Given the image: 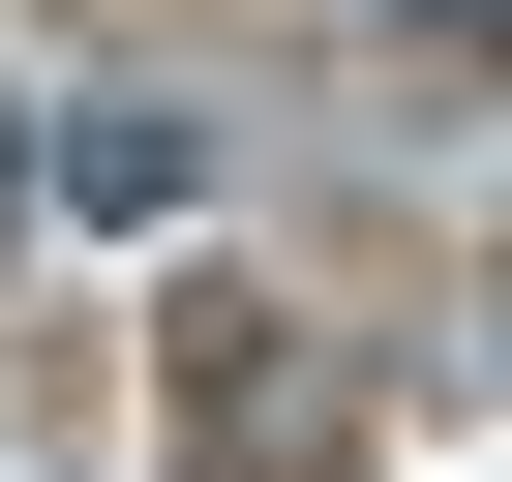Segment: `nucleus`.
<instances>
[{
	"label": "nucleus",
	"instance_id": "f257e3e1",
	"mask_svg": "<svg viewBox=\"0 0 512 482\" xmlns=\"http://www.w3.org/2000/svg\"><path fill=\"white\" fill-rule=\"evenodd\" d=\"M211 181V121L181 91H91V121H31V211H181Z\"/></svg>",
	"mask_w": 512,
	"mask_h": 482
},
{
	"label": "nucleus",
	"instance_id": "f03ea898",
	"mask_svg": "<svg viewBox=\"0 0 512 482\" xmlns=\"http://www.w3.org/2000/svg\"><path fill=\"white\" fill-rule=\"evenodd\" d=\"M211 422H241V452H332V422H362V362H302V332H211Z\"/></svg>",
	"mask_w": 512,
	"mask_h": 482
},
{
	"label": "nucleus",
	"instance_id": "7ed1b4c3",
	"mask_svg": "<svg viewBox=\"0 0 512 482\" xmlns=\"http://www.w3.org/2000/svg\"><path fill=\"white\" fill-rule=\"evenodd\" d=\"M0 241H31V121H0Z\"/></svg>",
	"mask_w": 512,
	"mask_h": 482
}]
</instances>
